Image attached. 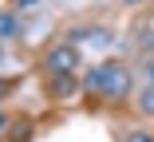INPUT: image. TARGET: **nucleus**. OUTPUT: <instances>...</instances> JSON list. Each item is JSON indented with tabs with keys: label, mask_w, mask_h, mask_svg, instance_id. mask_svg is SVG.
Wrapping results in <instances>:
<instances>
[{
	"label": "nucleus",
	"mask_w": 154,
	"mask_h": 142,
	"mask_svg": "<svg viewBox=\"0 0 154 142\" xmlns=\"http://www.w3.org/2000/svg\"><path fill=\"white\" fill-rule=\"evenodd\" d=\"M83 91L103 95V99H111V103H122V99L131 95V71L122 67V63H115V59H103L99 67H91V71H87Z\"/></svg>",
	"instance_id": "obj_1"
},
{
	"label": "nucleus",
	"mask_w": 154,
	"mask_h": 142,
	"mask_svg": "<svg viewBox=\"0 0 154 142\" xmlns=\"http://www.w3.org/2000/svg\"><path fill=\"white\" fill-rule=\"evenodd\" d=\"M48 71H55V75H71L75 67H79V55H75V47H55V51H48Z\"/></svg>",
	"instance_id": "obj_2"
},
{
	"label": "nucleus",
	"mask_w": 154,
	"mask_h": 142,
	"mask_svg": "<svg viewBox=\"0 0 154 142\" xmlns=\"http://www.w3.org/2000/svg\"><path fill=\"white\" fill-rule=\"evenodd\" d=\"M71 91H75V79H71V75H59V79H55V95H59V99H67Z\"/></svg>",
	"instance_id": "obj_3"
},
{
	"label": "nucleus",
	"mask_w": 154,
	"mask_h": 142,
	"mask_svg": "<svg viewBox=\"0 0 154 142\" xmlns=\"http://www.w3.org/2000/svg\"><path fill=\"white\" fill-rule=\"evenodd\" d=\"M138 107L146 110V115H154V83H150V87L142 91V99H138Z\"/></svg>",
	"instance_id": "obj_4"
},
{
	"label": "nucleus",
	"mask_w": 154,
	"mask_h": 142,
	"mask_svg": "<svg viewBox=\"0 0 154 142\" xmlns=\"http://www.w3.org/2000/svg\"><path fill=\"white\" fill-rule=\"evenodd\" d=\"M12 32H16L12 20H8V16H0V36H12Z\"/></svg>",
	"instance_id": "obj_5"
},
{
	"label": "nucleus",
	"mask_w": 154,
	"mask_h": 142,
	"mask_svg": "<svg viewBox=\"0 0 154 142\" xmlns=\"http://www.w3.org/2000/svg\"><path fill=\"white\" fill-rule=\"evenodd\" d=\"M28 134H32V126H28V122H24V126H12V138H28Z\"/></svg>",
	"instance_id": "obj_6"
},
{
	"label": "nucleus",
	"mask_w": 154,
	"mask_h": 142,
	"mask_svg": "<svg viewBox=\"0 0 154 142\" xmlns=\"http://www.w3.org/2000/svg\"><path fill=\"white\" fill-rule=\"evenodd\" d=\"M127 142H154V134H131Z\"/></svg>",
	"instance_id": "obj_7"
},
{
	"label": "nucleus",
	"mask_w": 154,
	"mask_h": 142,
	"mask_svg": "<svg viewBox=\"0 0 154 142\" xmlns=\"http://www.w3.org/2000/svg\"><path fill=\"white\" fill-rule=\"evenodd\" d=\"M4 91H8V87H4V83H0V99H4Z\"/></svg>",
	"instance_id": "obj_8"
}]
</instances>
